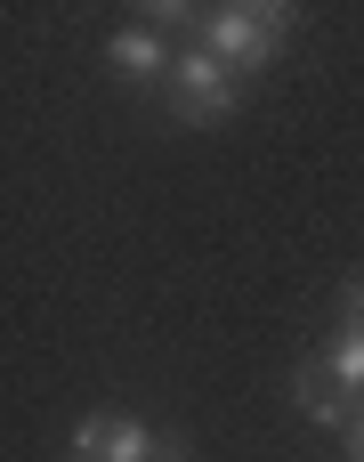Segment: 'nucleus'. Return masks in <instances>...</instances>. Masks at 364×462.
I'll return each mask as SVG.
<instances>
[{
    "mask_svg": "<svg viewBox=\"0 0 364 462\" xmlns=\"http://www.w3.org/2000/svg\"><path fill=\"white\" fill-rule=\"evenodd\" d=\"M284 32H292V16H284V8L227 0V8H211V16H203V41H195V49H211V57H219V65H235V73H259V65H276Z\"/></svg>",
    "mask_w": 364,
    "mask_h": 462,
    "instance_id": "nucleus-1",
    "label": "nucleus"
},
{
    "mask_svg": "<svg viewBox=\"0 0 364 462\" xmlns=\"http://www.w3.org/2000/svg\"><path fill=\"white\" fill-rule=\"evenodd\" d=\"M73 462H89V455H73Z\"/></svg>",
    "mask_w": 364,
    "mask_h": 462,
    "instance_id": "nucleus-8",
    "label": "nucleus"
},
{
    "mask_svg": "<svg viewBox=\"0 0 364 462\" xmlns=\"http://www.w3.org/2000/svg\"><path fill=\"white\" fill-rule=\"evenodd\" d=\"M324 374L349 390V406H364V325H357V317L332 333V349H324Z\"/></svg>",
    "mask_w": 364,
    "mask_h": 462,
    "instance_id": "nucleus-4",
    "label": "nucleus"
},
{
    "mask_svg": "<svg viewBox=\"0 0 364 462\" xmlns=\"http://www.w3.org/2000/svg\"><path fill=\"white\" fill-rule=\"evenodd\" d=\"M105 65H114L122 81H154V73H170L178 57L162 49V32H154V24H122V32L105 41Z\"/></svg>",
    "mask_w": 364,
    "mask_h": 462,
    "instance_id": "nucleus-3",
    "label": "nucleus"
},
{
    "mask_svg": "<svg viewBox=\"0 0 364 462\" xmlns=\"http://www.w3.org/2000/svg\"><path fill=\"white\" fill-rule=\"evenodd\" d=\"M235 65H219L211 49H178V65H170V114L178 122H227L235 114Z\"/></svg>",
    "mask_w": 364,
    "mask_h": 462,
    "instance_id": "nucleus-2",
    "label": "nucleus"
},
{
    "mask_svg": "<svg viewBox=\"0 0 364 462\" xmlns=\"http://www.w3.org/2000/svg\"><path fill=\"white\" fill-rule=\"evenodd\" d=\"M349 447H357V462H364V422H357V439H349Z\"/></svg>",
    "mask_w": 364,
    "mask_h": 462,
    "instance_id": "nucleus-7",
    "label": "nucleus"
},
{
    "mask_svg": "<svg viewBox=\"0 0 364 462\" xmlns=\"http://www.w3.org/2000/svg\"><path fill=\"white\" fill-rule=\"evenodd\" d=\"M73 455H105V414H89V422H81V430H73Z\"/></svg>",
    "mask_w": 364,
    "mask_h": 462,
    "instance_id": "nucleus-6",
    "label": "nucleus"
},
{
    "mask_svg": "<svg viewBox=\"0 0 364 462\" xmlns=\"http://www.w3.org/2000/svg\"><path fill=\"white\" fill-rule=\"evenodd\" d=\"M300 406H308L316 422H349V390H341L324 365H308V374H300Z\"/></svg>",
    "mask_w": 364,
    "mask_h": 462,
    "instance_id": "nucleus-5",
    "label": "nucleus"
}]
</instances>
